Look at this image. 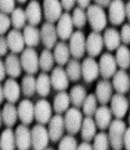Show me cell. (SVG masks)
<instances>
[{
    "mask_svg": "<svg viewBox=\"0 0 130 150\" xmlns=\"http://www.w3.org/2000/svg\"><path fill=\"white\" fill-rule=\"evenodd\" d=\"M85 13H87V20H89V24L93 31L100 33L104 30L108 24V17L102 7L98 6L95 4L90 5Z\"/></svg>",
    "mask_w": 130,
    "mask_h": 150,
    "instance_id": "6da1fadb",
    "label": "cell"
},
{
    "mask_svg": "<svg viewBox=\"0 0 130 150\" xmlns=\"http://www.w3.org/2000/svg\"><path fill=\"white\" fill-rule=\"evenodd\" d=\"M109 129V133H108V138H109V142L112 149L114 150H120L124 148V131L127 129V125L124 123L122 119H117L112 120L110 125L108 127Z\"/></svg>",
    "mask_w": 130,
    "mask_h": 150,
    "instance_id": "7a4b0ae2",
    "label": "cell"
},
{
    "mask_svg": "<svg viewBox=\"0 0 130 150\" xmlns=\"http://www.w3.org/2000/svg\"><path fill=\"white\" fill-rule=\"evenodd\" d=\"M65 115L63 117L64 120V127L65 130L70 134H76L80 132L82 120H83V114L80 111L79 108H68L65 111Z\"/></svg>",
    "mask_w": 130,
    "mask_h": 150,
    "instance_id": "3957f363",
    "label": "cell"
},
{
    "mask_svg": "<svg viewBox=\"0 0 130 150\" xmlns=\"http://www.w3.org/2000/svg\"><path fill=\"white\" fill-rule=\"evenodd\" d=\"M20 63L21 67L27 74H36L39 69V63H38V54L33 47L24 48L21 52Z\"/></svg>",
    "mask_w": 130,
    "mask_h": 150,
    "instance_id": "277c9868",
    "label": "cell"
},
{
    "mask_svg": "<svg viewBox=\"0 0 130 150\" xmlns=\"http://www.w3.org/2000/svg\"><path fill=\"white\" fill-rule=\"evenodd\" d=\"M31 147L36 150H43L47 148V144L50 142L48 131L45 128V125L37 123L33 127L31 130Z\"/></svg>",
    "mask_w": 130,
    "mask_h": 150,
    "instance_id": "5b68a950",
    "label": "cell"
},
{
    "mask_svg": "<svg viewBox=\"0 0 130 150\" xmlns=\"http://www.w3.org/2000/svg\"><path fill=\"white\" fill-rule=\"evenodd\" d=\"M70 39L68 50L70 54L73 56V58L80 59L85 54V36L80 30L73 31Z\"/></svg>",
    "mask_w": 130,
    "mask_h": 150,
    "instance_id": "8992f818",
    "label": "cell"
},
{
    "mask_svg": "<svg viewBox=\"0 0 130 150\" xmlns=\"http://www.w3.org/2000/svg\"><path fill=\"white\" fill-rule=\"evenodd\" d=\"M81 74L85 83L89 84H91L98 79V76L100 75L99 65L98 62L94 59V57L89 56L83 59V62L81 63Z\"/></svg>",
    "mask_w": 130,
    "mask_h": 150,
    "instance_id": "52a82bcc",
    "label": "cell"
},
{
    "mask_svg": "<svg viewBox=\"0 0 130 150\" xmlns=\"http://www.w3.org/2000/svg\"><path fill=\"white\" fill-rule=\"evenodd\" d=\"M99 73L100 75L104 79V80H109L111 79L112 75L116 73L117 71V62L114 56L110 54V53H104L100 56L99 59Z\"/></svg>",
    "mask_w": 130,
    "mask_h": 150,
    "instance_id": "ba28073f",
    "label": "cell"
},
{
    "mask_svg": "<svg viewBox=\"0 0 130 150\" xmlns=\"http://www.w3.org/2000/svg\"><path fill=\"white\" fill-rule=\"evenodd\" d=\"M110 102H111L110 110L112 115H114L117 119H124L129 108V101L126 98V95L120 93L114 94L111 96Z\"/></svg>",
    "mask_w": 130,
    "mask_h": 150,
    "instance_id": "9c48e42d",
    "label": "cell"
},
{
    "mask_svg": "<svg viewBox=\"0 0 130 150\" xmlns=\"http://www.w3.org/2000/svg\"><path fill=\"white\" fill-rule=\"evenodd\" d=\"M52 105L47 100L42 99L34 104V119L40 125H47L52 118Z\"/></svg>",
    "mask_w": 130,
    "mask_h": 150,
    "instance_id": "30bf717a",
    "label": "cell"
},
{
    "mask_svg": "<svg viewBox=\"0 0 130 150\" xmlns=\"http://www.w3.org/2000/svg\"><path fill=\"white\" fill-rule=\"evenodd\" d=\"M56 27V33H57V37L62 39L63 42L67 40L71 37L72 33H73V23H72V17L71 15L66 11L61 15V17L57 20V25Z\"/></svg>",
    "mask_w": 130,
    "mask_h": 150,
    "instance_id": "8fae6325",
    "label": "cell"
},
{
    "mask_svg": "<svg viewBox=\"0 0 130 150\" xmlns=\"http://www.w3.org/2000/svg\"><path fill=\"white\" fill-rule=\"evenodd\" d=\"M108 7H109V15H108L109 21L113 26L121 25L126 19L124 2L122 0H111Z\"/></svg>",
    "mask_w": 130,
    "mask_h": 150,
    "instance_id": "7c38bea8",
    "label": "cell"
},
{
    "mask_svg": "<svg viewBox=\"0 0 130 150\" xmlns=\"http://www.w3.org/2000/svg\"><path fill=\"white\" fill-rule=\"evenodd\" d=\"M64 120L63 117L60 113H56L55 115H53L50 120L48 121V136H50V140L52 142H58V140L63 137L64 134Z\"/></svg>",
    "mask_w": 130,
    "mask_h": 150,
    "instance_id": "4fadbf2b",
    "label": "cell"
},
{
    "mask_svg": "<svg viewBox=\"0 0 130 150\" xmlns=\"http://www.w3.org/2000/svg\"><path fill=\"white\" fill-rule=\"evenodd\" d=\"M102 50H103L102 35H100V33L97 31H91L87 38H85V53L89 54V56L97 57L101 54Z\"/></svg>",
    "mask_w": 130,
    "mask_h": 150,
    "instance_id": "5bb4252c",
    "label": "cell"
},
{
    "mask_svg": "<svg viewBox=\"0 0 130 150\" xmlns=\"http://www.w3.org/2000/svg\"><path fill=\"white\" fill-rule=\"evenodd\" d=\"M40 31V42L44 44V46L48 50L54 48V46L57 43V33H56V27L53 23H44L42 28L39 29Z\"/></svg>",
    "mask_w": 130,
    "mask_h": 150,
    "instance_id": "9a60e30c",
    "label": "cell"
},
{
    "mask_svg": "<svg viewBox=\"0 0 130 150\" xmlns=\"http://www.w3.org/2000/svg\"><path fill=\"white\" fill-rule=\"evenodd\" d=\"M44 17L48 23H56L62 15V5L60 0H44Z\"/></svg>",
    "mask_w": 130,
    "mask_h": 150,
    "instance_id": "2e32d148",
    "label": "cell"
},
{
    "mask_svg": "<svg viewBox=\"0 0 130 150\" xmlns=\"http://www.w3.org/2000/svg\"><path fill=\"white\" fill-rule=\"evenodd\" d=\"M15 140L16 148L19 150H27L31 147V134L29 128L26 125H17L15 130Z\"/></svg>",
    "mask_w": 130,
    "mask_h": 150,
    "instance_id": "e0dca14e",
    "label": "cell"
},
{
    "mask_svg": "<svg viewBox=\"0 0 130 150\" xmlns=\"http://www.w3.org/2000/svg\"><path fill=\"white\" fill-rule=\"evenodd\" d=\"M50 84L54 90L56 91H65L70 85V80L67 77V74L63 66H57L53 69V72L50 76Z\"/></svg>",
    "mask_w": 130,
    "mask_h": 150,
    "instance_id": "ac0fdd59",
    "label": "cell"
},
{
    "mask_svg": "<svg viewBox=\"0 0 130 150\" xmlns=\"http://www.w3.org/2000/svg\"><path fill=\"white\" fill-rule=\"evenodd\" d=\"M112 88L117 93L126 94L130 88V77L126 69H119L112 75Z\"/></svg>",
    "mask_w": 130,
    "mask_h": 150,
    "instance_id": "d6986e66",
    "label": "cell"
},
{
    "mask_svg": "<svg viewBox=\"0 0 130 150\" xmlns=\"http://www.w3.org/2000/svg\"><path fill=\"white\" fill-rule=\"evenodd\" d=\"M95 98L101 104H108L113 95V88L109 80H101L95 86Z\"/></svg>",
    "mask_w": 130,
    "mask_h": 150,
    "instance_id": "ffe728a7",
    "label": "cell"
},
{
    "mask_svg": "<svg viewBox=\"0 0 130 150\" xmlns=\"http://www.w3.org/2000/svg\"><path fill=\"white\" fill-rule=\"evenodd\" d=\"M94 117V122L97 125V128H99L100 130H107L108 127L112 121V113L110 108L102 104L101 106L97 108L95 112L93 114Z\"/></svg>",
    "mask_w": 130,
    "mask_h": 150,
    "instance_id": "44dd1931",
    "label": "cell"
},
{
    "mask_svg": "<svg viewBox=\"0 0 130 150\" xmlns=\"http://www.w3.org/2000/svg\"><path fill=\"white\" fill-rule=\"evenodd\" d=\"M17 113L21 123L29 125L34 121V103L28 99L20 101L17 108Z\"/></svg>",
    "mask_w": 130,
    "mask_h": 150,
    "instance_id": "7402d4cb",
    "label": "cell"
},
{
    "mask_svg": "<svg viewBox=\"0 0 130 150\" xmlns=\"http://www.w3.org/2000/svg\"><path fill=\"white\" fill-rule=\"evenodd\" d=\"M8 48L11 50L13 54H19L25 48V42L23 33H20L18 29H13L8 33V36L6 37Z\"/></svg>",
    "mask_w": 130,
    "mask_h": 150,
    "instance_id": "603a6c76",
    "label": "cell"
},
{
    "mask_svg": "<svg viewBox=\"0 0 130 150\" xmlns=\"http://www.w3.org/2000/svg\"><path fill=\"white\" fill-rule=\"evenodd\" d=\"M26 18L29 25L37 26L43 18V10L37 0H31L28 2V5L25 9Z\"/></svg>",
    "mask_w": 130,
    "mask_h": 150,
    "instance_id": "cb8c5ba5",
    "label": "cell"
},
{
    "mask_svg": "<svg viewBox=\"0 0 130 150\" xmlns=\"http://www.w3.org/2000/svg\"><path fill=\"white\" fill-rule=\"evenodd\" d=\"M4 88V96L5 100H7L10 103H16L20 98V85L15 79H8L5 84L2 85Z\"/></svg>",
    "mask_w": 130,
    "mask_h": 150,
    "instance_id": "d4e9b609",
    "label": "cell"
},
{
    "mask_svg": "<svg viewBox=\"0 0 130 150\" xmlns=\"http://www.w3.org/2000/svg\"><path fill=\"white\" fill-rule=\"evenodd\" d=\"M5 69H6V74H8L11 79H17L21 74V63L20 58L17 56V54H8L5 61Z\"/></svg>",
    "mask_w": 130,
    "mask_h": 150,
    "instance_id": "484cf974",
    "label": "cell"
},
{
    "mask_svg": "<svg viewBox=\"0 0 130 150\" xmlns=\"http://www.w3.org/2000/svg\"><path fill=\"white\" fill-rule=\"evenodd\" d=\"M103 39V46L107 47L108 50H116L121 44L120 39V34L117 28L114 27H109L104 30V34L102 36Z\"/></svg>",
    "mask_w": 130,
    "mask_h": 150,
    "instance_id": "4316f807",
    "label": "cell"
},
{
    "mask_svg": "<svg viewBox=\"0 0 130 150\" xmlns=\"http://www.w3.org/2000/svg\"><path fill=\"white\" fill-rule=\"evenodd\" d=\"M24 33V42L27 47H36L40 43V31L36 26L33 25H25L23 28Z\"/></svg>",
    "mask_w": 130,
    "mask_h": 150,
    "instance_id": "83f0119b",
    "label": "cell"
},
{
    "mask_svg": "<svg viewBox=\"0 0 130 150\" xmlns=\"http://www.w3.org/2000/svg\"><path fill=\"white\" fill-rule=\"evenodd\" d=\"M1 118H2V123H5V125L13 128L18 120L17 106H15L13 103L7 102L1 110Z\"/></svg>",
    "mask_w": 130,
    "mask_h": 150,
    "instance_id": "f1b7e54d",
    "label": "cell"
},
{
    "mask_svg": "<svg viewBox=\"0 0 130 150\" xmlns=\"http://www.w3.org/2000/svg\"><path fill=\"white\" fill-rule=\"evenodd\" d=\"M53 56H54V61L58 66H64L66 65L68 62L71 54H70V50H68V45L65 42H60L56 43L54 46V52H53Z\"/></svg>",
    "mask_w": 130,
    "mask_h": 150,
    "instance_id": "f546056e",
    "label": "cell"
},
{
    "mask_svg": "<svg viewBox=\"0 0 130 150\" xmlns=\"http://www.w3.org/2000/svg\"><path fill=\"white\" fill-rule=\"evenodd\" d=\"M81 138L84 141H91L97 133V125L92 117H85L81 125Z\"/></svg>",
    "mask_w": 130,
    "mask_h": 150,
    "instance_id": "4dcf8cb0",
    "label": "cell"
},
{
    "mask_svg": "<svg viewBox=\"0 0 130 150\" xmlns=\"http://www.w3.org/2000/svg\"><path fill=\"white\" fill-rule=\"evenodd\" d=\"M50 88H52V84H50V75L46 72H42L36 79V92L38 95L46 98L50 95Z\"/></svg>",
    "mask_w": 130,
    "mask_h": 150,
    "instance_id": "1f68e13d",
    "label": "cell"
},
{
    "mask_svg": "<svg viewBox=\"0 0 130 150\" xmlns=\"http://www.w3.org/2000/svg\"><path fill=\"white\" fill-rule=\"evenodd\" d=\"M70 100H71V103L75 106V108H81L82 104H83V101L85 99V96L87 95V88H84L83 85H75L71 88L70 91Z\"/></svg>",
    "mask_w": 130,
    "mask_h": 150,
    "instance_id": "d6a6232c",
    "label": "cell"
},
{
    "mask_svg": "<svg viewBox=\"0 0 130 150\" xmlns=\"http://www.w3.org/2000/svg\"><path fill=\"white\" fill-rule=\"evenodd\" d=\"M116 62L117 65L122 69H129L130 66V50L127 45H120L116 53Z\"/></svg>",
    "mask_w": 130,
    "mask_h": 150,
    "instance_id": "836d02e7",
    "label": "cell"
},
{
    "mask_svg": "<svg viewBox=\"0 0 130 150\" xmlns=\"http://www.w3.org/2000/svg\"><path fill=\"white\" fill-rule=\"evenodd\" d=\"M70 104H71V100H70L68 93L65 91H60V93L57 94L54 99L53 108L56 113L62 114L70 108Z\"/></svg>",
    "mask_w": 130,
    "mask_h": 150,
    "instance_id": "e575fe53",
    "label": "cell"
},
{
    "mask_svg": "<svg viewBox=\"0 0 130 150\" xmlns=\"http://www.w3.org/2000/svg\"><path fill=\"white\" fill-rule=\"evenodd\" d=\"M0 149L13 150L16 149V140H15V131L11 128L7 127L1 136H0Z\"/></svg>",
    "mask_w": 130,
    "mask_h": 150,
    "instance_id": "d590c367",
    "label": "cell"
},
{
    "mask_svg": "<svg viewBox=\"0 0 130 150\" xmlns=\"http://www.w3.org/2000/svg\"><path fill=\"white\" fill-rule=\"evenodd\" d=\"M65 72L67 74L68 80L71 82H77L80 81V79L82 77L81 74V63L79 59L76 58H72L68 59V62L66 63V69Z\"/></svg>",
    "mask_w": 130,
    "mask_h": 150,
    "instance_id": "8d00e7d4",
    "label": "cell"
},
{
    "mask_svg": "<svg viewBox=\"0 0 130 150\" xmlns=\"http://www.w3.org/2000/svg\"><path fill=\"white\" fill-rule=\"evenodd\" d=\"M20 91L27 98H31L35 94V92H36V79H35L34 74H27L26 73V75L21 80Z\"/></svg>",
    "mask_w": 130,
    "mask_h": 150,
    "instance_id": "74e56055",
    "label": "cell"
},
{
    "mask_svg": "<svg viewBox=\"0 0 130 150\" xmlns=\"http://www.w3.org/2000/svg\"><path fill=\"white\" fill-rule=\"evenodd\" d=\"M38 63H39V69L43 72L47 73L53 69L55 61H54V56H53V53L50 52V50L45 48L42 50L40 55L38 56Z\"/></svg>",
    "mask_w": 130,
    "mask_h": 150,
    "instance_id": "f35d334b",
    "label": "cell"
},
{
    "mask_svg": "<svg viewBox=\"0 0 130 150\" xmlns=\"http://www.w3.org/2000/svg\"><path fill=\"white\" fill-rule=\"evenodd\" d=\"M26 21H27V18H26L25 10L20 7L15 8L10 16V23L13 29H18V30L23 29L26 25Z\"/></svg>",
    "mask_w": 130,
    "mask_h": 150,
    "instance_id": "ab89813d",
    "label": "cell"
},
{
    "mask_svg": "<svg viewBox=\"0 0 130 150\" xmlns=\"http://www.w3.org/2000/svg\"><path fill=\"white\" fill-rule=\"evenodd\" d=\"M81 108L83 109V113L85 114V117H93V114H94L97 108H98V100H97L95 95L94 94H87Z\"/></svg>",
    "mask_w": 130,
    "mask_h": 150,
    "instance_id": "60d3db41",
    "label": "cell"
},
{
    "mask_svg": "<svg viewBox=\"0 0 130 150\" xmlns=\"http://www.w3.org/2000/svg\"><path fill=\"white\" fill-rule=\"evenodd\" d=\"M72 23L73 26L77 29L84 28L87 25V13L84 11V9H82L80 7H76L73 9V13H72Z\"/></svg>",
    "mask_w": 130,
    "mask_h": 150,
    "instance_id": "b9f144b4",
    "label": "cell"
},
{
    "mask_svg": "<svg viewBox=\"0 0 130 150\" xmlns=\"http://www.w3.org/2000/svg\"><path fill=\"white\" fill-rule=\"evenodd\" d=\"M93 149L95 150H107L110 147V142H109V138H108V133L103 132V130L99 133H95V136L93 137Z\"/></svg>",
    "mask_w": 130,
    "mask_h": 150,
    "instance_id": "7bdbcfd3",
    "label": "cell"
},
{
    "mask_svg": "<svg viewBox=\"0 0 130 150\" xmlns=\"http://www.w3.org/2000/svg\"><path fill=\"white\" fill-rule=\"evenodd\" d=\"M60 144H58V149L60 150H73L77 149V140L74 138L73 134H70L67 136H64L60 140Z\"/></svg>",
    "mask_w": 130,
    "mask_h": 150,
    "instance_id": "ee69618b",
    "label": "cell"
},
{
    "mask_svg": "<svg viewBox=\"0 0 130 150\" xmlns=\"http://www.w3.org/2000/svg\"><path fill=\"white\" fill-rule=\"evenodd\" d=\"M10 26H11V23H10L9 15L0 11V36L5 35L10 28Z\"/></svg>",
    "mask_w": 130,
    "mask_h": 150,
    "instance_id": "f6af8a7d",
    "label": "cell"
},
{
    "mask_svg": "<svg viewBox=\"0 0 130 150\" xmlns=\"http://www.w3.org/2000/svg\"><path fill=\"white\" fill-rule=\"evenodd\" d=\"M16 8V0H0V11L7 15L13 13Z\"/></svg>",
    "mask_w": 130,
    "mask_h": 150,
    "instance_id": "bcb514c9",
    "label": "cell"
},
{
    "mask_svg": "<svg viewBox=\"0 0 130 150\" xmlns=\"http://www.w3.org/2000/svg\"><path fill=\"white\" fill-rule=\"evenodd\" d=\"M120 34V39L121 43H124V45H128L130 43V25L129 24H124L121 28Z\"/></svg>",
    "mask_w": 130,
    "mask_h": 150,
    "instance_id": "7dc6e473",
    "label": "cell"
},
{
    "mask_svg": "<svg viewBox=\"0 0 130 150\" xmlns=\"http://www.w3.org/2000/svg\"><path fill=\"white\" fill-rule=\"evenodd\" d=\"M8 44H7V39L4 36H0V57L5 56L8 53Z\"/></svg>",
    "mask_w": 130,
    "mask_h": 150,
    "instance_id": "c3c4849f",
    "label": "cell"
},
{
    "mask_svg": "<svg viewBox=\"0 0 130 150\" xmlns=\"http://www.w3.org/2000/svg\"><path fill=\"white\" fill-rule=\"evenodd\" d=\"M62 8L65 11H71V9H73L76 4V0H60Z\"/></svg>",
    "mask_w": 130,
    "mask_h": 150,
    "instance_id": "681fc988",
    "label": "cell"
},
{
    "mask_svg": "<svg viewBox=\"0 0 130 150\" xmlns=\"http://www.w3.org/2000/svg\"><path fill=\"white\" fill-rule=\"evenodd\" d=\"M122 142H124V148L127 150H130V128L129 127H127V129H126V131H124Z\"/></svg>",
    "mask_w": 130,
    "mask_h": 150,
    "instance_id": "f907efd6",
    "label": "cell"
},
{
    "mask_svg": "<svg viewBox=\"0 0 130 150\" xmlns=\"http://www.w3.org/2000/svg\"><path fill=\"white\" fill-rule=\"evenodd\" d=\"M77 149L90 150V149H93V147H92V144H90V141H84V140H83V142H81L80 144H77Z\"/></svg>",
    "mask_w": 130,
    "mask_h": 150,
    "instance_id": "816d5d0a",
    "label": "cell"
},
{
    "mask_svg": "<svg viewBox=\"0 0 130 150\" xmlns=\"http://www.w3.org/2000/svg\"><path fill=\"white\" fill-rule=\"evenodd\" d=\"M6 69H5V63L0 59V82L4 81L6 77Z\"/></svg>",
    "mask_w": 130,
    "mask_h": 150,
    "instance_id": "f5cc1de1",
    "label": "cell"
},
{
    "mask_svg": "<svg viewBox=\"0 0 130 150\" xmlns=\"http://www.w3.org/2000/svg\"><path fill=\"white\" fill-rule=\"evenodd\" d=\"M91 1H92V0H76V2H77L79 7H80V8H82V9H85V8H87V7L90 6Z\"/></svg>",
    "mask_w": 130,
    "mask_h": 150,
    "instance_id": "db71d44e",
    "label": "cell"
},
{
    "mask_svg": "<svg viewBox=\"0 0 130 150\" xmlns=\"http://www.w3.org/2000/svg\"><path fill=\"white\" fill-rule=\"evenodd\" d=\"M95 2V5L102 7V8H105V7L109 6V4L111 2V0H93Z\"/></svg>",
    "mask_w": 130,
    "mask_h": 150,
    "instance_id": "11a10c76",
    "label": "cell"
},
{
    "mask_svg": "<svg viewBox=\"0 0 130 150\" xmlns=\"http://www.w3.org/2000/svg\"><path fill=\"white\" fill-rule=\"evenodd\" d=\"M124 13H126V19L130 20V2L127 1L124 4Z\"/></svg>",
    "mask_w": 130,
    "mask_h": 150,
    "instance_id": "9f6ffc18",
    "label": "cell"
},
{
    "mask_svg": "<svg viewBox=\"0 0 130 150\" xmlns=\"http://www.w3.org/2000/svg\"><path fill=\"white\" fill-rule=\"evenodd\" d=\"M5 100V96H4V88H2V85L0 84V104L4 102Z\"/></svg>",
    "mask_w": 130,
    "mask_h": 150,
    "instance_id": "6f0895ef",
    "label": "cell"
},
{
    "mask_svg": "<svg viewBox=\"0 0 130 150\" xmlns=\"http://www.w3.org/2000/svg\"><path fill=\"white\" fill-rule=\"evenodd\" d=\"M16 1H18L19 4H26L27 0H16Z\"/></svg>",
    "mask_w": 130,
    "mask_h": 150,
    "instance_id": "680465c9",
    "label": "cell"
},
{
    "mask_svg": "<svg viewBox=\"0 0 130 150\" xmlns=\"http://www.w3.org/2000/svg\"><path fill=\"white\" fill-rule=\"evenodd\" d=\"M1 125H2V118H1V111H0V128H1Z\"/></svg>",
    "mask_w": 130,
    "mask_h": 150,
    "instance_id": "91938a15",
    "label": "cell"
}]
</instances>
